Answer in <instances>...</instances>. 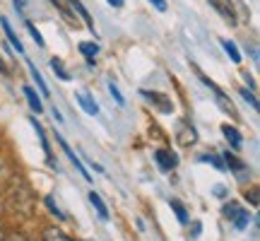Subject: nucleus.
<instances>
[{"mask_svg": "<svg viewBox=\"0 0 260 241\" xmlns=\"http://www.w3.org/2000/svg\"><path fill=\"white\" fill-rule=\"evenodd\" d=\"M152 5H154L159 12H167V3H164V0H152Z\"/></svg>", "mask_w": 260, "mask_h": 241, "instance_id": "nucleus-25", "label": "nucleus"}, {"mask_svg": "<svg viewBox=\"0 0 260 241\" xmlns=\"http://www.w3.org/2000/svg\"><path fill=\"white\" fill-rule=\"evenodd\" d=\"M51 68H53V73H56L60 80H70V75H68V70L63 68V61H60V58H51Z\"/></svg>", "mask_w": 260, "mask_h": 241, "instance_id": "nucleus-12", "label": "nucleus"}, {"mask_svg": "<svg viewBox=\"0 0 260 241\" xmlns=\"http://www.w3.org/2000/svg\"><path fill=\"white\" fill-rule=\"evenodd\" d=\"M56 140H58V145H60V147H63V152H65V155H68V157H70V162H73V164H75V169H80V174H82V176L87 178V181H92V178H89V174H87V171H84V167H82V162H80V157H77V155H75L73 149L68 147V142H65V140L60 138V135H56Z\"/></svg>", "mask_w": 260, "mask_h": 241, "instance_id": "nucleus-3", "label": "nucleus"}, {"mask_svg": "<svg viewBox=\"0 0 260 241\" xmlns=\"http://www.w3.org/2000/svg\"><path fill=\"white\" fill-rule=\"evenodd\" d=\"M24 97H27V99H29V104H31V109H34V111H37V113H41V111H44V106H41V99H39V97H37V92H34L31 87H24Z\"/></svg>", "mask_w": 260, "mask_h": 241, "instance_id": "nucleus-10", "label": "nucleus"}, {"mask_svg": "<svg viewBox=\"0 0 260 241\" xmlns=\"http://www.w3.org/2000/svg\"><path fill=\"white\" fill-rule=\"evenodd\" d=\"M0 24H3V32L8 34V39H10V44H12V48H15L17 53H24V46H22V41H19L17 32H15V29H12V24L8 22V17H0Z\"/></svg>", "mask_w": 260, "mask_h": 241, "instance_id": "nucleus-2", "label": "nucleus"}, {"mask_svg": "<svg viewBox=\"0 0 260 241\" xmlns=\"http://www.w3.org/2000/svg\"><path fill=\"white\" fill-rule=\"evenodd\" d=\"M222 46H224V51L229 53V58H232L234 63H241V53H239V48H236L234 41H222Z\"/></svg>", "mask_w": 260, "mask_h": 241, "instance_id": "nucleus-11", "label": "nucleus"}, {"mask_svg": "<svg viewBox=\"0 0 260 241\" xmlns=\"http://www.w3.org/2000/svg\"><path fill=\"white\" fill-rule=\"evenodd\" d=\"M178 142L181 145H193L195 142V130L188 126V123H183L181 126V133H178Z\"/></svg>", "mask_w": 260, "mask_h": 241, "instance_id": "nucleus-9", "label": "nucleus"}, {"mask_svg": "<svg viewBox=\"0 0 260 241\" xmlns=\"http://www.w3.org/2000/svg\"><path fill=\"white\" fill-rule=\"evenodd\" d=\"M147 99H152V102L159 106V111H164V113H171L174 111V104L169 102V97H164V94H159V92H142Z\"/></svg>", "mask_w": 260, "mask_h": 241, "instance_id": "nucleus-4", "label": "nucleus"}, {"mask_svg": "<svg viewBox=\"0 0 260 241\" xmlns=\"http://www.w3.org/2000/svg\"><path fill=\"white\" fill-rule=\"evenodd\" d=\"M203 159H205V162H212L217 169H224V164H222V162H219L217 157H214V155H207V157H203Z\"/></svg>", "mask_w": 260, "mask_h": 241, "instance_id": "nucleus-24", "label": "nucleus"}, {"mask_svg": "<svg viewBox=\"0 0 260 241\" xmlns=\"http://www.w3.org/2000/svg\"><path fill=\"white\" fill-rule=\"evenodd\" d=\"M241 97H243V99H248V102H251L253 109H258V102H255V97H253V94L248 92V89H241Z\"/></svg>", "mask_w": 260, "mask_h": 241, "instance_id": "nucleus-23", "label": "nucleus"}, {"mask_svg": "<svg viewBox=\"0 0 260 241\" xmlns=\"http://www.w3.org/2000/svg\"><path fill=\"white\" fill-rule=\"evenodd\" d=\"M80 51H82L87 58H92V56H96V53H99V44H92V41H82V44H80Z\"/></svg>", "mask_w": 260, "mask_h": 241, "instance_id": "nucleus-14", "label": "nucleus"}, {"mask_svg": "<svg viewBox=\"0 0 260 241\" xmlns=\"http://www.w3.org/2000/svg\"><path fill=\"white\" fill-rule=\"evenodd\" d=\"M157 164H159V169L161 171H171V169L178 164V159H176V155L174 152H169V149H157Z\"/></svg>", "mask_w": 260, "mask_h": 241, "instance_id": "nucleus-1", "label": "nucleus"}, {"mask_svg": "<svg viewBox=\"0 0 260 241\" xmlns=\"http://www.w3.org/2000/svg\"><path fill=\"white\" fill-rule=\"evenodd\" d=\"M222 133L226 135V140L232 142V147H236V149L241 147V133L234 128V126H222Z\"/></svg>", "mask_w": 260, "mask_h": 241, "instance_id": "nucleus-6", "label": "nucleus"}, {"mask_svg": "<svg viewBox=\"0 0 260 241\" xmlns=\"http://www.w3.org/2000/svg\"><path fill=\"white\" fill-rule=\"evenodd\" d=\"M12 241H31V239H29V236H24V234H15V236H12Z\"/></svg>", "mask_w": 260, "mask_h": 241, "instance_id": "nucleus-26", "label": "nucleus"}, {"mask_svg": "<svg viewBox=\"0 0 260 241\" xmlns=\"http://www.w3.org/2000/svg\"><path fill=\"white\" fill-rule=\"evenodd\" d=\"M68 3L73 5V10H77V12H80V17L84 19V24H87V29H89V32H94V22H92V17H89V12L84 10L82 3H80V0H68Z\"/></svg>", "mask_w": 260, "mask_h": 241, "instance_id": "nucleus-8", "label": "nucleus"}, {"mask_svg": "<svg viewBox=\"0 0 260 241\" xmlns=\"http://www.w3.org/2000/svg\"><path fill=\"white\" fill-rule=\"evenodd\" d=\"M241 213H243V210H241V207H239L236 203H229L226 207H224V215H226V217H229L232 222H234V220H236V217H239Z\"/></svg>", "mask_w": 260, "mask_h": 241, "instance_id": "nucleus-17", "label": "nucleus"}, {"mask_svg": "<svg viewBox=\"0 0 260 241\" xmlns=\"http://www.w3.org/2000/svg\"><path fill=\"white\" fill-rule=\"evenodd\" d=\"M44 241H73V239L65 236L63 232H58V229H46L44 232Z\"/></svg>", "mask_w": 260, "mask_h": 241, "instance_id": "nucleus-13", "label": "nucleus"}, {"mask_svg": "<svg viewBox=\"0 0 260 241\" xmlns=\"http://www.w3.org/2000/svg\"><path fill=\"white\" fill-rule=\"evenodd\" d=\"M3 239H5V236H3V227H0V241H3Z\"/></svg>", "mask_w": 260, "mask_h": 241, "instance_id": "nucleus-29", "label": "nucleus"}, {"mask_svg": "<svg viewBox=\"0 0 260 241\" xmlns=\"http://www.w3.org/2000/svg\"><path fill=\"white\" fill-rule=\"evenodd\" d=\"M46 205H48V210H51V213L56 215L58 220H65V217H63V213H60V210H58V207H56V203H53V200H51V198H46Z\"/></svg>", "mask_w": 260, "mask_h": 241, "instance_id": "nucleus-22", "label": "nucleus"}, {"mask_svg": "<svg viewBox=\"0 0 260 241\" xmlns=\"http://www.w3.org/2000/svg\"><path fill=\"white\" fill-rule=\"evenodd\" d=\"M109 3H111L113 8H123V0H109Z\"/></svg>", "mask_w": 260, "mask_h": 241, "instance_id": "nucleus-27", "label": "nucleus"}, {"mask_svg": "<svg viewBox=\"0 0 260 241\" xmlns=\"http://www.w3.org/2000/svg\"><path fill=\"white\" fill-rule=\"evenodd\" d=\"M171 210L176 213L178 222H188V213H186V207H183L181 203H176V200H171Z\"/></svg>", "mask_w": 260, "mask_h": 241, "instance_id": "nucleus-16", "label": "nucleus"}, {"mask_svg": "<svg viewBox=\"0 0 260 241\" xmlns=\"http://www.w3.org/2000/svg\"><path fill=\"white\" fill-rule=\"evenodd\" d=\"M77 104H80V106H82V111L89 113V116H96V113H99L96 102H94L92 97H87V94H77Z\"/></svg>", "mask_w": 260, "mask_h": 241, "instance_id": "nucleus-5", "label": "nucleus"}, {"mask_svg": "<svg viewBox=\"0 0 260 241\" xmlns=\"http://www.w3.org/2000/svg\"><path fill=\"white\" fill-rule=\"evenodd\" d=\"M248 222H251V215H248V213H241L236 220H234L236 229H246V227H248Z\"/></svg>", "mask_w": 260, "mask_h": 241, "instance_id": "nucleus-18", "label": "nucleus"}, {"mask_svg": "<svg viewBox=\"0 0 260 241\" xmlns=\"http://www.w3.org/2000/svg\"><path fill=\"white\" fill-rule=\"evenodd\" d=\"M109 92L113 94V99H116V104H121V106H123V104H125V102H123V94H121V89L116 87V82H109Z\"/></svg>", "mask_w": 260, "mask_h": 241, "instance_id": "nucleus-19", "label": "nucleus"}, {"mask_svg": "<svg viewBox=\"0 0 260 241\" xmlns=\"http://www.w3.org/2000/svg\"><path fill=\"white\" fill-rule=\"evenodd\" d=\"M224 159H226V164H229V167H234V169H243V164H241V162H239V159L234 157V155H229V152L224 155Z\"/></svg>", "mask_w": 260, "mask_h": 241, "instance_id": "nucleus-21", "label": "nucleus"}, {"mask_svg": "<svg viewBox=\"0 0 260 241\" xmlns=\"http://www.w3.org/2000/svg\"><path fill=\"white\" fill-rule=\"evenodd\" d=\"M89 203L94 205V210L99 213V217H102V220H109V210H106V205H104L102 195H96V193L92 191V193H89Z\"/></svg>", "mask_w": 260, "mask_h": 241, "instance_id": "nucleus-7", "label": "nucleus"}, {"mask_svg": "<svg viewBox=\"0 0 260 241\" xmlns=\"http://www.w3.org/2000/svg\"><path fill=\"white\" fill-rule=\"evenodd\" d=\"M0 73H3V75H10V70L5 68V65H3V61H0Z\"/></svg>", "mask_w": 260, "mask_h": 241, "instance_id": "nucleus-28", "label": "nucleus"}, {"mask_svg": "<svg viewBox=\"0 0 260 241\" xmlns=\"http://www.w3.org/2000/svg\"><path fill=\"white\" fill-rule=\"evenodd\" d=\"M27 29H29V34H31V37H34V39H37V44H39V46H46V44H44V37L39 34V32H37V27H34L31 22H27Z\"/></svg>", "mask_w": 260, "mask_h": 241, "instance_id": "nucleus-20", "label": "nucleus"}, {"mask_svg": "<svg viewBox=\"0 0 260 241\" xmlns=\"http://www.w3.org/2000/svg\"><path fill=\"white\" fill-rule=\"evenodd\" d=\"M29 73H31V77L37 80V84H39V89L44 92V97H48V87H46V82H44V77L39 75V70L34 68V65H29Z\"/></svg>", "mask_w": 260, "mask_h": 241, "instance_id": "nucleus-15", "label": "nucleus"}]
</instances>
